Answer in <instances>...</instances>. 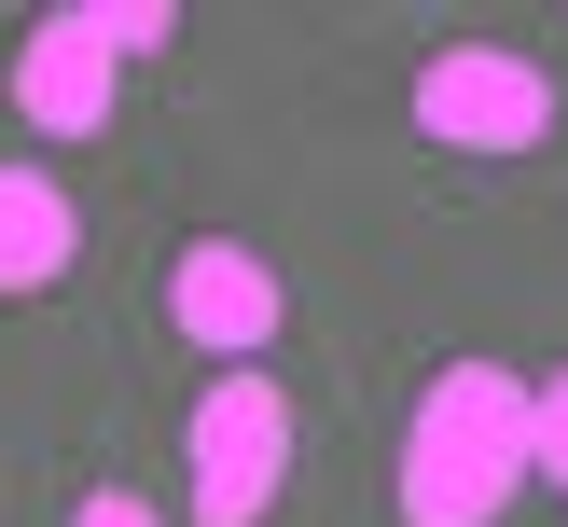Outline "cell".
<instances>
[{"mask_svg":"<svg viewBox=\"0 0 568 527\" xmlns=\"http://www.w3.org/2000/svg\"><path fill=\"white\" fill-rule=\"evenodd\" d=\"M527 486V388L499 361H444L403 430V527H499Z\"/></svg>","mask_w":568,"mask_h":527,"instance_id":"cell-1","label":"cell"},{"mask_svg":"<svg viewBox=\"0 0 568 527\" xmlns=\"http://www.w3.org/2000/svg\"><path fill=\"white\" fill-rule=\"evenodd\" d=\"M153 42H181V14L166 0H83V14H42L28 28V55H14V111L28 125H111V55H153Z\"/></svg>","mask_w":568,"mask_h":527,"instance_id":"cell-2","label":"cell"},{"mask_svg":"<svg viewBox=\"0 0 568 527\" xmlns=\"http://www.w3.org/2000/svg\"><path fill=\"white\" fill-rule=\"evenodd\" d=\"M277 472H292V388L277 375H222L194 403V527H264Z\"/></svg>","mask_w":568,"mask_h":527,"instance_id":"cell-3","label":"cell"},{"mask_svg":"<svg viewBox=\"0 0 568 527\" xmlns=\"http://www.w3.org/2000/svg\"><path fill=\"white\" fill-rule=\"evenodd\" d=\"M416 125H430L444 153H527V139L555 125V83L527 70V55H499V42H444L430 70H416Z\"/></svg>","mask_w":568,"mask_h":527,"instance_id":"cell-4","label":"cell"},{"mask_svg":"<svg viewBox=\"0 0 568 527\" xmlns=\"http://www.w3.org/2000/svg\"><path fill=\"white\" fill-rule=\"evenodd\" d=\"M166 320H181L194 347H264V333L292 320V292H277V264H264V250L194 236L181 264H166Z\"/></svg>","mask_w":568,"mask_h":527,"instance_id":"cell-5","label":"cell"},{"mask_svg":"<svg viewBox=\"0 0 568 527\" xmlns=\"http://www.w3.org/2000/svg\"><path fill=\"white\" fill-rule=\"evenodd\" d=\"M83 222H70V181H42V166H0V292H42V277H70Z\"/></svg>","mask_w":568,"mask_h":527,"instance_id":"cell-6","label":"cell"},{"mask_svg":"<svg viewBox=\"0 0 568 527\" xmlns=\"http://www.w3.org/2000/svg\"><path fill=\"white\" fill-rule=\"evenodd\" d=\"M527 472H555V486H568V375L527 388Z\"/></svg>","mask_w":568,"mask_h":527,"instance_id":"cell-7","label":"cell"},{"mask_svg":"<svg viewBox=\"0 0 568 527\" xmlns=\"http://www.w3.org/2000/svg\"><path fill=\"white\" fill-rule=\"evenodd\" d=\"M70 527H166V514H153V499H125V486H98V499H83Z\"/></svg>","mask_w":568,"mask_h":527,"instance_id":"cell-8","label":"cell"}]
</instances>
